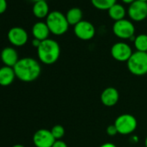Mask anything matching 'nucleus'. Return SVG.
<instances>
[{"instance_id":"obj_22","label":"nucleus","mask_w":147,"mask_h":147,"mask_svg":"<svg viewBox=\"0 0 147 147\" xmlns=\"http://www.w3.org/2000/svg\"><path fill=\"white\" fill-rule=\"evenodd\" d=\"M107 133L109 136H111V137H113V136H115L116 134L119 133V132H118V130H117V128H116V126H115L114 124L109 125L107 127Z\"/></svg>"},{"instance_id":"obj_17","label":"nucleus","mask_w":147,"mask_h":147,"mask_svg":"<svg viewBox=\"0 0 147 147\" xmlns=\"http://www.w3.org/2000/svg\"><path fill=\"white\" fill-rule=\"evenodd\" d=\"M66 18H67V20L69 25H74V26H75L78 23L82 21L83 13H82V11L80 8H78V7H73V8L69 9L67 11Z\"/></svg>"},{"instance_id":"obj_27","label":"nucleus","mask_w":147,"mask_h":147,"mask_svg":"<svg viewBox=\"0 0 147 147\" xmlns=\"http://www.w3.org/2000/svg\"><path fill=\"white\" fill-rule=\"evenodd\" d=\"M122 1L125 3V4H128V5H131V3H133L135 0H122Z\"/></svg>"},{"instance_id":"obj_29","label":"nucleus","mask_w":147,"mask_h":147,"mask_svg":"<svg viewBox=\"0 0 147 147\" xmlns=\"http://www.w3.org/2000/svg\"><path fill=\"white\" fill-rule=\"evenodd\" d=\"M30 1H32L34 3H36V2H39V1H44V0H30Z\"/></svg>"},{"instance_id":"obj_7","label":"nucleus","mask_w":147,"mask_h":147,"mask_svg":"<svg viewBox=\"0 0 147 147\" xmlns=\"http://www.w3.org/2000/svg\"><path fill=\"white\" fill-rule=\"evenodd\" d=\"M132 53L133 52L131 46L124 42H118L111 48V55L113 58L120 62H127Z\"/></svg>"},{"instance_id":"obj_23","label":"nucleus","mask_w":147,"mask_h":147,"mask_svg":"<svg viewBox=\"0 0 147 147\" xmlns=\"http://www.w3.org/2000/svg\"><path fill=\"white\" fill-rule=\"evenodd\" d=\"M7 1L6 0H0V14L5 12L7 9Z\"/></svg>"},{"instance_id":"obj_28","label":"nucleus","mask_w":147,"mask_h":147,"mask_svg":"<svg viewBox=\"0 0 147 147\" xmlns=\"http://www.w3.org/2000/svg\"><path fill=\"white\" fill-rule=\"evenodd\" d=\"M12 147H25V146H24L23 144H15V145H13Z\"/></svg>"},{"instance_id":"obj_3","label":"nucleus","mask_w":147,"mask_h":147,"mask_svg":"<svg viewBox=\"0 0 147 147\" xmlns=\"http://www.w3.org/2000/svg\"><path fill=\"white\" fill-rule=\"evenodd\" d=\"M46 24L50 30V33L55 36L65 34L69 27L66 15L60 11H52L46 18Z\"/></svg>"},{"instance_id":"obj_13","label":"nucleus","mask_w":147,"mask_h":147,"mask_svg":"<svg viewBox=\"0 0 147 147\" xmlns=\"http://www.w3.org/2000/svg\"><path fill=\"white\" fill-rule=\"evenodd\" d=\"M0 57H1V61L5 64V66H8L11 67H14V66L19 61L18 53L12 47H6L3 49Z\"/></svg>"},{"instance_id":"obj_21","label":"nucleus","mask_w":147,"mask_h":147,"mask_svg":"<svg viewBox=\"0 0 147 147\" xmlns=\"http://www.w3.org/2000/svg\"><path fill=\"white\" fill-rule=\"evenodd\" d=\"M55 140H61L65 135V129L61 125H55L50 130Z\"/></svg>"},{"instance_id":"obj_15","label":"nucleus","mask_w":147,"mask_h":147,"mask_svg":"<svg viewBox=\"0 0 147 147\" xmlns=\"http://www.w3.org/2000/svg\"><path fill=\"white\" fill-rule=\"evenodd\" d=\"M50 30L46 24V22H36L32 27V35L34 38L40 41H44L49 39Z\"/></svg>"},{"instance_id":"obj_2","label":"nucleus","mask_w":147,"mask_h":147,"mask_svg":"<svg viewBox=\"0 0 147 147\" xmlns=\"http://www.w3.org/2000/svg\"><path fill=\"white\" fill-rule=\"evenodd\" d=\"M36 49L40 61L45 65H52L55 63L61 55L59 43L55 40L49 38L42 41L40 46Z\"/></svg>"},{"instance_id":"obj_25","label":"nucleus","mask_w":147,"mask_h":147,"mask_svg":"<svg viewBox=\"0 0 147 147\" xmlns=\"http://www.w3.org/2000/svg\"><path fill=\"white\" fill-rule=\"evenodd\" d=\"M41 42H42V41H40V40H38V39H36V38H34V39L32 40V45H33V47H35V48H36V49L40 46Z\"/></svg>"},{"instance_id":"obj_5","label":"nucleus","mask_w":147,"mask_h":147,"mask_svg":"<svg viewBox=\"0 0 147 147\" xmlns=\"http://www.w3.org/2000/svg\"><path fill=\"white\" fill-rule=\"evenodd\" d=\"M114 125L119 134L129 135L134 132L137 128L138 122L133 115L129 113H124L116 118Z\"/></svg>"},{"instance_id":"obj_14","label":"nucleus","mask_w":147,"mask_h":147,"mask_svg":"<svg viewBox=\"0 0 147 147\" xmlns=\"http://www.w3.org/2000/svg\"><path fill=\"white\" fill-rule=\"evenodd\" d=\"M16 77L17 76L13 67L8 66L0 67V86L7 87L11 85Z\"/></svg>"},{"instance_id":"obj_20","label":"nucleus","mask_w":147,"mask_h":147,"mask_svg":"<svg viewBox=\"0 0 147 147\" xmlns=\"http://www.w3.org/2000/svg\"><path fill=\"white\" fill-rule=\"evenodd\" d=\"M92 5L99 10H109L113 5L117 3V0H91Z\"/></svg>"},{"instance_id":"obj_12","label":"nucleus","mask_w":147,"mask_h":147,"mask_svg":"<svg viewBox=\"0 0 147 147\" xmlns=\"http://www.w3.org/2000/svg\"><path fill=\"white\" fill-rule=\"evenodd\" d=\"M119 100V91L113 87L105 88L100 94L101 103L105 107H113L118 103Z\"/></svg>"},{"instance_id":"obj_18","label":"nucleus","mask_w":147,"mask_h":147,"mask_svg":"<svg viewBox=\"0 0 147 147\" xmlns=\"http://www.w3.org/2000/svg\"><path fill=\"white\" fill-rule=\"evenodd\" d=\"M107 11H108V16L110 17V18L114 20V22L124 19L126 15L125 8L122 5L118 4V3L113 5Z\"/></svg>"},{"instance_id":"obj_31","label":"nucleus","mask_w":147,"mask_h":147,"mask_svg":"<svg viewBox=\"0 0 147 147\" xmlns=\"http://www.w3.org/2000/svg\"><path fill=\"white\" fill-rule=\"evenodd\" d=\"M138 1H143V2H147V0H138Z\"/></svg>"},{"instance_id":"obj_10","label":"nucleus","mask_w":147,"mask_h":147,"mask_svg":"<svg viewBox=\"0 0 147 147\" xmlns=\"http://www.w3.org/2000/svg\"><path fill=\"white\" fill-rule=\"evenodd\" d=\"M55 139L50 130L39 129L33 135V143L36 147H52Z\"/></svg>"},{"instance_id":"obj_11","label":"nucleus","mask_w":147,"mask_h":147,"mask_svg":"<svg viewBox=\"0 0 147 147\" xmlns=\"http://www.w3.org/2000/svg\"><path fill=\"white\" fill-rule=\"evenodd\" d=\"M7 37L9 42L12 45L21 47L27 43L29 39V35L24 28L15 26L9 30Z\"/></svg>"},{"instance_id":"obj_19","label":"nucleus","mask_w":147,"mask_h":147,"mask_svg":"<svg viewBox=\"0 0 147 147\" xmlns=\"http://www.w3.org/2000/svg\"><path fill=\"white\" fill-rule=\"evenodd\" d=\"M134 47L136 51L140 52H147V35L146 34H139L135 36L134 40Z\"/></svg>"},{"instance_id":"obj_26","label":"nucleus","mask_w":147,"mask_h":147,"mask_svg":"<svg viewBox=\"0 0 147 147\" xmlns=\"http://www.w3.org/2000/svg\"><path fill=\"white\" fill-rule=\"evenodd\" d=\"M100 147H117V146L113 143H105V144H101Z\"/></svg>"},{"instance_id":"obj_1","label":"nucleus","mask_w":147,"mask_h":147,"mask_svg":"<svg viewBox=\"0 0 147 147\" xmlns=\"http://www.w3.org/2000/svg\"><path fill=\"white\" fill-rule=\"evenodd\" d=\"M13 68L17 78L24 82H31L36 81L40 76L42 72V67L39 61L31 57L19 59Z\"/></svg>"},{"instance_id":"obj_30","label":"nucleus","mask_w":147,"mask_h":147,"mask_svg":"<svg viewBox=\"0 0 147 147\" xmlns=\"http://www.w3.org/2000/svg\"><path fill=\"white\" fill-rule=\"evenodd\" d=\"M144 145L145 147H147V137L145 138V140H144Z\"/></svg>"},{"instance_id":"obj_16","label":"nucleus","mask_w":147,"mask_h":147,"mask_svg":"<svg viewBox=\"0 0 147 147\" xmlns=\"http://www.w3.org/2000/svg\"><path fill=\"white\" fill-rule=\"evenodd\" d=\"M33 14L38 18H47L49 14V7L46 0L44 1H39L36 3H34L32 7Z\"/></svg>"},{"instance_id":"obj_6","label":"nucleus","mask_w":147,"mask_h":147,"mask_svg":"<svg viewBox=\"0 0 147 147\" xmlns=\"http://www.w3.org/2000/svg\"><path fill=\"white\" fill-rule=\"evenodd\" d=\"M113 31L114 35L120 39L134 40L135 27L134 24L128 19H121L114 22L113 25Z\"/></svg>"},{"instance_id":"obj_4","label":"nucleus","mask_w":147,"mask_h":147,"mask_svg":"<svg viewBox=\"0 0 147 147\" xmlns=\"http://www.w3.org/2000/svg\"><path fill=\"white\" fill-rule=\"evenodd\" d=\"M131 74L136 76H142L147 74V52L135 51L126 62Z\"/></svg>"},{"instance_id":"obj_24","label":"nucleus","mask_w":147,"mask_h":147,"mask_svg":"<svg viewBox=\"0 0 147 147\" xmlns=\"http://www.w3.org/2000/svg\"><path fill=\"white\" fill-rule=\"evenodd\" d=\"M52 147H67V144L63 140H55Z\"/></svg>"},{"instance_id":"obj_9","label":"nucleus","mask_w":147,"mask_h":147,"mask_svg":"<svg viewBox=\"0 0 147 147\" xmlns=\"http://www.w3.org/2000/svg\"><path fill=\"white\" fill-rule=\"evenodd\" d=\"M130 18L136 22H140L147 18V2L135 0L131 3L127 10Z\"/></svg>"},{"instance_id":"obj_8","label":"nucleus","mask_w":147,"mask_h":147,"mask_svg":"<svg viewBox=\"0 0 147 147\" xmlns=\"http://www.w3.org/2000/svg\"><path fill=\"white\" fill-rule=\"evenodd\" d=\"M74 33L79 39L88 41L94 38L95 35V28L92 23L87 20H82L74 26Z\"/></svg>"}]
</instances>
